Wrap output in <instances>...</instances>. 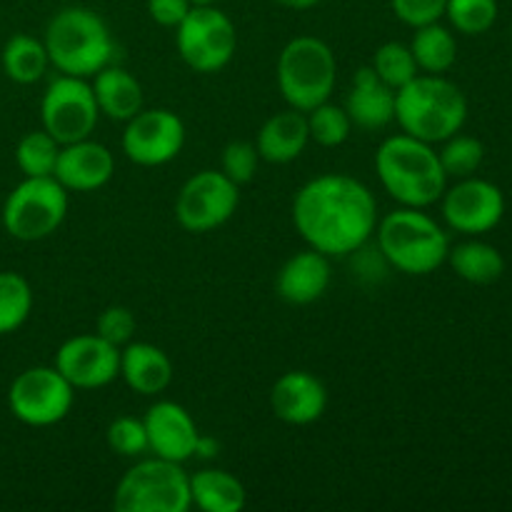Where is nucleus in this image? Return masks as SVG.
<instances>
[{
    "label": "nucleus",
    "instance_id": "f257e3e1",
    "mask_svg": "<svg viewBox=\"0 0 512 512\" xmlns=\"http://www.w3.org/2000/svg\"><path fill=\"white\" fill-rule=\"evenodd\" d=\"M293 223L313 250L348 258L375 235L378 203L368 185L350 175H318L295 193Z\"/></svg>",
    "mask_w": 512,
    "mask_h": 512
},
{
    "label": "nucleus",
    "instance_id": "f03ea898",
    "mask_svg": "<svg viewBox=\"0 0 512 512\" xmlns=\"http://www.w3.org/2000/svg\"><path fill=\"white\" fill-rule=\"evenodd\" d=\"M375 173L380 185L405 208H428L443 198L448 175L440 165L438 150L413 135H390L375 153Z\"/></svg>",
    "mask_w": 512,
    "mask_h": 512
},
{
    "label": "nucleus",
    "instance_id": "7ed1b4c3",
    "mask_svg": "<svg viewBox=\"0 0 512 512\" xmlns=\"http://www.w3.org/2000/svg\"><path fill=\"white\" fill-rule=\"evenodd\" d=\"M45 50L50 65L60 75L93 78L98 70L113 63L115 40L108 23L95 10L83 5H68L48 20Z\"/></svg>",
    "mask_w": 512,
    "mask_h": 512
},
{
    "label": "nucleus",
    "instance_id": "20e7f679",
    "mask_svg": "<svg viewBox=\"0 0 512 512\" xmlns=\"http://www.w3.org/2000/svg\"><path fill=\"white\" fill-rule=\"evenodd\" d=\"M468 120V100L455 83L443 75H415L408 85L395 93V123L405 135L443 143L460 133Z\"/></svg>",
    "mask_w": 512,
    "mask_h": 512
},
{
    "label": "nucleus",
    "instance_id": "39448f33",
    "mask_svg": "<svg viewBox=\"0 0 512 512\" xmlns=\"http://www.w3.org/2000/svg\"><path fill=\"white\" fill-rule=\"evenodd\" d=\"M378 250L405 275H430L448 260L450 240L423 208H398L378 220Z\"/></svg>",
    "mask_w": 512,
    "mask_h": 512
},
{
    "label": "nucleus",
    "instance_id": "423d86ee",
    "mask_svg": "<svg viewBox=\"0 0 512 512\" xmlns=\"http://www.w3.org/2000/svg\"><path fill=\"white\" fill-rule=\"evenodd\" d=\"M275 75L285 103L300 113H310L333 95L338 83V60L325 40L298 35L280 50Z\"/></svg>",
    "mask_w": 512,
    "mask_h": 512
},
{
    "label": "nucleus",
    "instance_id": "0eeeda50",
    "mask_svg": "<svg viewBox=\"0 0 512 512\" xmlns=\"http://www.w3.org/2000/svg\"><path fill=\"white\" fill-rule=\"evenodd\" d=\"M113 508L118 512H188L193 508L190 475L183 470V463L163 458L140 460L120 478Z\"/></svg>",
    "mask_w": 512,
    "mask_h": 512
},
{
    "label": "nucleus",
    "instance_id": "6e6552de",
    "mask_svg": "<svg viewBox=\"0 0 512 512\" xmlns=\"http://www.w3.org/2000/svg\"><path fill=\"white\" fill-rule=\"evenodd\" d=\"M68 215V190L48 178H23L3 205V228L20 243H38L50 238Z\"/></svg>",
    "mask_w": 512,
    "mask_h": 512
},
{
    "label": "nucleus",
    "instance_id": "1a4fd4ad",
    "mask_svg": "<svg viewBox=\"0 0 512 512\" xmlns=\"http://www.w3.org/2000/svg\"><path fill=\"white\" fill-rule=\"evenodd\" d=\"M175 45L190 70L210 75L223 70L235 58L238 33L233 20L215 5H193L183 23L175 28Z\"/></svg>",
    "mask_w": 512,
    "mask_h": 512
},
{
    "label": "nucleus",
    "instance_id": "9d476101",
    "mask_svg": "<svg viewBox=\"0 0 512 512\" xmlns=\"http://www.w3.org/2000/svg\"><path fill=\"white\" fill-rule=\"evenodd\" d=\"M75 388L48 365L23 370L10 383L8 408L15 420L30 428H50L68 418L73 408Z\"/></svg>",
    "mask_w": 512,
    "mask_h": 512
},
{
    "label": "nucleus",
    "instance_id": "9b49d317",
    "mask_svg": "<svg viewBox=\"0 0 512 512\" xmlns=\"http://www.w3.org/2000/svg\"><path fill=\"white\" fill-rule=\"evenodd\" d=\"M98 118L100 110L88 80L73 75H58L50 80L40 103V120L45 133L53 135L60 145L90 138Z\"/></svg>",
    "mask_w": 512,
    "mask_h": 512
},
{
    "label": "nucleus",
    "instance_id": "f8f14e48",
    "mask_svg": "<svg viewBox=\"0 0 512 512\" xmlns=\"http://www.w3.org/2000/svg\"><path fill=\"white\" fill-rule=\"evenodd\" d=\"M238 203V185L223 170H200L180 188L175 218L188 233H210L233 218Z\"/></svg>",
    "mask_w": 512,
    "mask_h": 512
},
{
    "label": "nucleus",
    "instance_id": "ddd939ff",
    "mask_svg": "<svg viewBox=\"0 0 512 512\" xmlns=\"http://www.w3.org/2000/svg\"><path fill=\"white\" fill-rule=\"evenodd\" d=\"M185 145V125L173 110L150 108L125 123L123 153L130 163L158 168L180 155Z\"/></svg>",
    "mask_w": 512,
    "mask_h": 512
},
{
    "label": "nucleus",
    "instance_id": "4468645a",
    "mask_svg": "<svg viewBox=\"0 0 512 512\" xmlns=\"http://www.w3.org/2000/svg\"><path fill=\"white\" fill-rule=\"evenodd\" d=\"M55 370L75 390H98L120 378V348L93 335H75L55 353Z\"/></svg>",
    "mask_w": 512,
    "mask_h": 512
},
{
    "label": "nucleus",
    "instance_id": "2eb2a0df",
    "mask_svg": "<svg viewBox=\"0 0 512 512\" xmlns=\"http://www.w3.org/2000/svg\"><path fill=\"white\" fill-rule=\"evenodd\" d=\"M443 218L453 230L465 235H480L493 230L503 220L505 198L498 185L480 178H460L458 185L445 188Z\"/></svg>",
    "mask_w": 512,
    "mask_h": 512
},
{
    "label": "nucleus",
    "instance_id": "dca6fc26",
    "mask_svg": "<svg viewBox=\"0 0 512 512\" xmlns=\"http://www.w3.org/2000/svg\"><path fill=\"white\" fill-rule=\"evenodd\" d=\"M143 423L148 430L150 453H155V458L173 460V463L195 458V443L200 433L193 415L183 405L173 400H158L148 408Z\"/></svg>",
    "mask_w": 512,
    "mask_h": 512
},
{
    "label": "nucleus",
    "instance_id": "f3484780",
    "mask_svg": "<svg viewBox=\"0 0 512 512\" xmlns=\"http://www.w3.org/2000/svg\"><path fill=\"white\" fill-rule=\"evenodd\" d=\"M115 173V158L103 143L85 138L78 143L60 145L53 178L68 193H93L110 183Z\"/></svg>",
    "mask_w": 512,
    "mask_h": 512
},
{
    "label": "nucleus",
    "instance_id": "a211bd4d",
    "mask_svg": "<svg viewBox=\"0 0 512 512\" xmlns=\"http://www.w3.org/2000/svg\"><path fill=\"white\" fill-rule=\"evenodd\" d=\"M270 408L275 418L288 425H313L328 408V390L323 380L308 370H290L275 380L270 390Z\"/></svg>",
    "mask_w": 512,
    "mask_h": 512
},
{
    "label": "nucleus",
    "instance_id": "6ab92c4d",
    "mask_svg": "<svg viewBox=\"0 0 512 512\" xmlns=\"http://www.w3.org/2000/svg\"><path fill=\"white\" fill-rule=\"evenodd\" d=\"M333 280L328 255L308 248L283 263L275 278V290L290 305H310L323 298Z\"/></svg>",
    "mask_w": 512,
    "mask_h": 512
},
{
    "label": "nucleus",
    "instance_id": "aec40b11",
    "mask_svg": "<svg viewBox=\"0 0 512 512\" xmlns=\"http://www.w3.org/2000/svg\"><path fill=\"white\" fill-rule=\"evenodd\" d=\"M343 108L358 128L383 130L395 120V90L383 83L370 65H365L353 75Z\"/></svg>",
    "mask_w": 512,
    "mask_h": 512
},
{
    "label": "nucleus",
    "instance_id": "412c9836",
    "mask_svg": "<svg viewBox=\"0 0 512 512\" xmlns=\"http://www.w3.org/2000/svg\"><path fill=\"white\" fill-rule=\"evenodd\" d=\"M120 378L133 393L153 398V395L165 393L173 383V363L158 345L130 340L120 350Z\"/></svg>",
    "mask_w": 512,
    "mask_h": 512
},
{
    "label": "nucleus",
    "instance_id": "4be33fe9",
    "mask_svg": "<svg viewBox=\"0 0 512 512\" xmlns=\"http://www.w3.org/2000/svg\"><path fill=\"white\" fill-rule=\"evenodd\" d=\"M308 143V118L300 110L288 108L265 120L263 128L258 130L255 148H258L260 160H265V163L285 165L300 158L303 150L308 148Z\"/></svg>",
    "mask_w": 512,
    "mask_h": 512
},
{
    "label": "nucleus",
    "instance_id": "5701e85b",
    "mask_svg": "<svg viewBox=\"0 0 512 512\" xmlns=\"http://www.w3.org/2000/svg\"><path fill=\"white\" fill-rule=\"evenodd\" d=\"M90 85H93V95L100 115H105V118L128 123L133 115L143 110V88L135 80V75H130L120 65H105L103 70L93 75V83Z\"/></svg>",
    "mask_w": 512,
    "mask_h": 512
},
{
    "label": "nucleus",
    "instance_id": "b1692460",
    "mask_svg": "<svg viewBox=\"0 0 512 512\" xmlns=\"http://www.w3.org/2000/svg\"><path fill=\"white\" fill-rule=\"evenodd\" d=\"M190 500L203 512H240L248 503V493L228 470L205 468L190 475Z\"/></svg>",
    "mask_w": 512,
    "mask_h": 512
},
{
    "label": "nucleus",
    "instance_id": "393cba45",
    "mask_svg": "<svg viewBox=\"0 0 512 512\" xmlns=\"http://www.w3.org/2000/svg\"><path fill=\"white\" fill-rule=\"evenodd\" d=\"M410 53H413L418 70L430 75L448 73L458 58V40L445 25L428 23L415 28L410 40Z\"/></svg>",
    "mask_w": 512,
    "mask_h": 512
},
{
    "label": "nucleus",
    "instance_id": "a878e982",
    "mask_svg": "<svg viewBox=\"0 0 512 512\" xmlns=\"http://www.w3.org/2000/svg\"><path fill=\"white\" fill-rule=\"evenodd\" d=\"M448 260L455 275L473 285H490L505 273V260L500 250L480 240H468L450 248Z\"/></svg>",
    "mask_w": 512,
    "mask_h": 512
},
{
    "label": "nucleus",
    "instance_id": "bb28decb",
    "mask_svg": "<svg viewBox=\"0 0 512 512\" xmlns=\"http://www.w3.org/2000/svg\"><path fill=\"white\" fill-rule=\"evenodd\" d=\"M50 58L45 50L43 40L33 38V35L18 33L5 43L3 48V70L13 83L18 85H33L48 70Z\"/></svg>",
    "mask_w": 512,
    "mask_h": 512
},
{
    "label": "nucleus",
    "instance_id": "cd10ccee",
    "mask_svg": "<svg viewBox=\"0 0 512 512\" xmlns=\"http://www.w3.org/2000/svg\"><path fill=\"white\" fill-rule=\"evenodd\" d=\"M33 313V288L13 270L0 273V335H10L25 325Z\"/></svg>",
    "mask_w": 512,
    "mask_h": 512
},
{
    "label": "nucleus",
    "instance_id": "c85d7f7f",
    "mask_svg": "<svg viewBox=\"0 0 512 512\" xmlns=\"http://www.w3.org/2000/svg\"><path fill=\"white\" fill-rule=\"evenodd\" d=\"M60 143L45 130H33V133L23 135L15 148V163H18L20 173L25 178H48L55 173V163H58Z\"/></svg>",
    "mask_w": 512,
    "mask_h": 512
},
{
    "label": "nucleus",
    "instance_id": "c756f323",
    "mask_svg": "<svg viewBox=\"0 0 512 512\" xmlns=\"http://www.w3.org/2000/svg\"><path fill=\"white\" fill-rule=\"evenodd\" d=\"M305 118H308L310 140H315L323 148H338V145H343L355 128L348 110L343 105H333L330 100L315 105L310 113H305Z\"/></svg>",
    "mask_w": 512,
    "mask_h": 512
},
{
    "label": "nucleus",
    "instance_id": "7c9ffc66",
    "mask_svg": "<svg viewBox=\"0 0 512 512\" xmlns=\"http://www.w3.org/2000/svg\"><path fill=\"white\" fill-rule=\"evenodd\" d=\"M370 68L378 73V78L383 83H388L390 88L398 93L403 85H408L415 75L420 73L418 63H415L413 53H410V45L405 43H383L373 55V65Z\"/></svg>",
    "mask_w": 512,
    "mask_h": 512
},
{
    "label": "nucleus",
    "instance_id": "2f4dec72",
    "mask_svg": "<svg viewBox=\"0 0 512 512\" xmlns=\"http://www.w3.org/2000/svg\"><path fill=\"white\" fill-rule=\"evenodd\" d=\"M443 150L438 153L448 178H470L485 160V145L473 135H450L443 140Z\"/></svg>",
    "mask_w": 512,
    "mask_h": 512
},
{
    "label": "nucleus",
    "instance_id": "473e14b6",
    "mask_svg": "<svg viewBox=\"0 0 512 512\" xmlns=\"http://www.w3.org/2000/svg\"><path fill=\"white\" fill-rule=\"evenodd\" d=\"M445 15L458 33L480 35L498 20V0H448Z\"/></svg>",
    "mask_w": 512,
    "mask_h": 512
},
{
    "label": "nucleus",
    "instance_id": "72a5a7b5",
    "mask_svg": "<svg viewBox=\"0 0 512 512\" xmlns=\"http://www.w3.org/2000/svg\"><path fill=\"white\" fill-rule=\"evenodd\" d=\"M105 440H108V448L123 458H143L150 450L145 423L130 415L115 418L105 430Z\"/></svg>",
    "mask_w": 512,
    "mask_h": 512
},
{
    "label": "nucleus",
    "instance_id": "f704fd0d",
    "mask_svg": "<svg viewBox=\"0 0 512 512\" xmlns=\"http://www.w3.org/2000/svg\"><path fill=\"white\" fill-rule=\"evenodd\" d=\"M260 155L255 143H248V140H233L223 148V158H220V170L233 180L235 185H245L255 178L258 173Z\"/></svg>",
    "mask_w": 512,
    "mask_h": 512
},
{
    "label": "nucleus",
    "instance_id": "c9c22d12",
    "mask_svg": "<svg viewBox=\"0 0 512 512\" xmlns=\"http://www.w3.org/2000/svg\"><path fill=\"white\" fill-rule=\"evenodd\" d=\"M135 328H138V323H135L133 310L125 308V305H110L100 313L98 323H95V333L108 340V343H113L115 348L128 345L133 340Z\"/></svg>",
    "mask_w": 512,
    "mask_h": 512
},
{
    "label": "nucleus",
    "instance_id": "e433bc0d",
    "mask_svg": "<svg viewBox=\"0 0 512 512\" xmlns=\"http://www.w3.org/2000/svg\"><path fill=\"white\" fill-rule=\"evenodd\" d=\"M393 13L403 20L410 28H420V25L438 23L445 15V5L448 0H390Z\"/></svg>",
    "mask_w": 512,
    "mask_h": 512
},
{
    "label": "nucleus",
    "instance_id": "4c0bfd02",
    "mask_svg": "<svg viewBox=\"0 0 512 512\" xmlns=\"http://www.w3.org/2000/svg\"><path fill=\"white\" fill-rule=\"evenodd\" d=\"M190 0H148V15L163 28H178L190 13Z\"/></svg>",
    "mask_w": 512,
    "mask_h": 512
},
{
    "label": "nucleus",
    "instance_id": "58836bf2",
    "mask_svg": "<svg viewBox=\"0 0 512 512\" xmlns=\"http://www.w3.org/2000/svg\"><path fill=\"white\" fill-rule=\"evenodd\" d=\"M220 453V443L210 435H198V443H195V458L213 460Z\"/></svg>",
    "mask_w": 512,
    "mask_h": 512
},
{
    "label": "nucleus",
    "instance_id": "ea45409f",
    "mask_svg": "<svg viewBox=\"0 0 512 512\" xmlns=\"http://www.w3.org/2000/svg\"><path fill=\"white\" fill-rule=\"evenodd\" d=\"M275 3L283 5V8H288V10H310V8H315L320 0H275Z\"/></svg>",
    "mask_w": 512,
    "mask_h": 512
},
{
    "label": "nucleus",
    "instance_id": "a19ab883",
    "mask_svg": "<svg viewBox=\"0 0 512 512\" xmlns=\"http://www.w3.org/2000/svg\"><path fill=\"white\" fill-rule=\"evenodd\" d=\"M193 5H215V0H190Z\"/></svg>",
    "mask_w": 512,
    "mask_h": 512
}]
</instances>
